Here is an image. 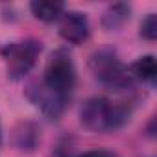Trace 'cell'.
Instances as JSON below:
<instances>
[{
	"label": "cell",
	"instance_id": "obj_4",
	"mask_svg": "<svg viewBox=\"0 0 157 157\" xmlns=\"http://www.w3.org/2000/svg\"><path fill=\"white\" fill-rule=\"evenodd\" d=\"M43 44L37 39H24L17 43H10L0 48L4 61H6V72L11 80H21L35 67L39 56H41Z\"/></svg>",
	"mask_w": 157,
	"mask_h": 157
},
{
	"label": "cell",
	"instance_id": "obj_2",
	"mask_svg": "<svg viewBox=\"0 0 157 157\" xmlns=\"http://www.w3.org/2000/svg\"><path fill=\"white\" fill-rule=\"evenodd\" d=\"M39 85L65 107L70 104L76 89V67L68 52L56 50L50 56Z\"/></svg>",
	"mask_w": 157,
	"mask_h": 157
},
{
	"label": "cell",
	"instance_id": "obj_13",
	"mask_svg": "<svg viewBox=\"0 0 157 157\" xmlns=\"http://www.w3.org/2000/svg\"><path fill=\"white\" fill-rule=\"evenodd\" d=\"M0 146H2V122H0Z\"/></svg>",
	"mask_w": 157,
	"mask_h": 157
},
{
	"label": "cell",
	"instance_id": "obj_11",
	"mask_svg": "<svg viewBox=\"0 0 157 157\" xmlns=\"http://www.w3.org/2000/svg\"><path fill=\"white\" fill-rule=\"evenodd\" d=\"M78 157H115V153L109 150H89V151H83Z\"/></svg>",
	"mask_w": 157,
	"mask_h": 157
},
{
	"label": "cell",
	"instance_id": "obj_6",
	"mask_svg": "<svg viewBox=\"0 0 157 157\" xmlns=\"http://www.w3.org/2000/svg\"><path fill=\"white\" fill-rule=\"evenodd\" d=\"M41 142V129L33 122H21L13 129V144L17 150L33 151Z\"/></svg>",
	"mask_w": 157,
	"mask_h": 157
},
{
	"label": "cell",
	"instance_id": "obj_1",
	"mask_svg": "<svg viewBox=\"0 0 157 157\" xmlns=\"http://www.w3.org/2000/svg\"><path fill=\"white\" fill-rule=\"evenodd\" d=\"M131 115L129 102L109 96H93L80 109L82 126L94 133H109L120 129Z\"/></svg>",
	"mask_w": 157,
	"mask_h": 157
},
{
	"label": "cell",
	"instance_id": "obj_5",
	"mask_svg": "<svg viewBox=\"0 0 157 157\" xmlns=\"http://www.w3.org/2000/svg\"><path fill=\"white\" fill-rule=\"evenodd\" d=\"M89 19L82 11H65L59 19V35L70 44H82L89 39Z\"/></svg>",
	"mask_w": 157,
	"mask_h": 157
},
{
	"label": "cell",
	"instance_id": "obj_9",
	"mask_svg": "<svg viewBox=\"0 0 157 157\" xmlns=\"http://www.w3.org/2000/svg\"><path fill=\"white\" fill-rule=\"evenodd\" d=\"M131 76L139 78L142 82H153L157 74V61L153 56H142L129 67Z\"/></svg>",
	"mask_w": 157,
	"mask_h": 157
},
{
	"label": "cell",
	"instance_id": "obj_3",
	"mask_svg": "<svg viewBox=\"0 0 157 157\" xmlns=\"http://www.w3.org/2000/svg\"><path fill=\"white\" fill-rule=\"evenodd\" d=\"M89 68L100 83H104L115 91L128 89L131 83L129 68L124 67V63L118 59L117 52L111 48L96 50L89 59Z\"/></svg>",
	"mask_w": 157,
	"mask_h": 157
},
{
	"label": "cell",
	"instance_id": "obj_12",
	"mask_svg": "<svg viewBox=\"0 0 157 157\" xmlns=\"http://www.w3.org/2000/svg\"><path fill=\"white\" fill-rule=\"evenodd\" d=\"M54 157H74L68 150H67V146H59L57 150H56V153H54Z\"/></svg>",
	"mask_w": 157,
	"mask_h": 157
},
{
	"label": "cell",
	"instance_id": "obj_10",
	"mask_svg": "<svg viewBox=\"0 0 157 157\" xmlns=\"http://www.w3.org/2000/svg\"><path fill=\"white\" fill-rule=\"evenodd\" d=\"M140 37L146 41H155L157 37V15L155 13H150L140 22Z\"/></svg>",
	"mask_w": 157,
	"mask_h": 157
},
{
	"label": "cell",
	"instance_id": "obj_8",
	"mask_svg": "<svg viewBox=\"0 0 157 157\" xmlns=\"http://www.w3.org/2000/svg\"><path fill=\"white\" fill-rule=\"evenodd\" d=\"M129 13H131V8L129 4H124V2H118V4H113L105 10L104 17H102V26L105 30H118L128 19H129Z\"/></svg>",
	"mask_w": 157,
	"mask_h": 157
},
{
	"label": "cell",
	"instance_id": "obj_7",
	"mask_svg": "<svg viewBox=\"0 0 157 157\" xmlns=\"http://www.w3.org/2000/svg\"><path fill=\"white\" fill-rule=\"evenodd\" d=\"M32 13L43 21V22H54L57 19H61V15L65 13V4L63 2H52V0H35L30 4Z\"/></svg>",
	"mask_w": 157,
	"mask_h": 157
}]
</instances>
